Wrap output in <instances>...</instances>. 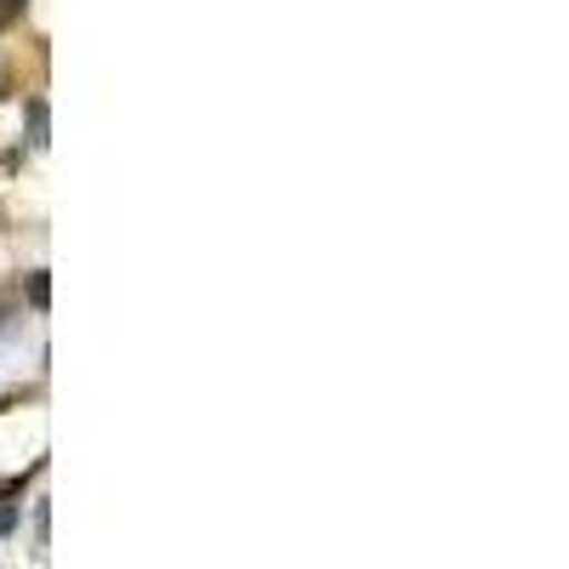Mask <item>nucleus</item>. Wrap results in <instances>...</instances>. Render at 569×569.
<instances>
[{
    "instance_id": "f257e3e1",
    "label": "nucleus",
    "mask_w": 569,
    "mask_h": 569,
    "mask_svg": "<svg viewBox=\"0 0 569 569\" xmlns=\"http://www.w3.org/2000/svg\"><path fill=\"white\" fill-rule=\"evenodd\" d=\"M29 114H34V149H46V109H40V103H34V109H29Z\"/></svg>"
},
{
    "instance_id": "f03ea898",
    "label": "nucleus",
    "mask_w": 569,
    "mask_h": 569,
    "mask_svg": "<svg viewBox=\"0 0 569 569\" xmlns=\"http://www.w3.org/2000/svg\"><path fill=\"white\" fill-rule=\"evenodd\" d=\"M18 18V0H0V23H12Z\"/></svg>"
},
{
    "instance_id": "7ed1b4c3",
    "label": "nucleus",
    "mask_w": 569,
    "mask_h": 569,
    "mask_svg": "<svg viewBox=\"0 0 569 569\" xmlns=\"http://www.w3.org/2000/svg\"><path fill=\"white\" fill-rule=\"evenodd\" d=\"M12 530V507H0V536H7Z\"/></svg>"
}]
</instances>
